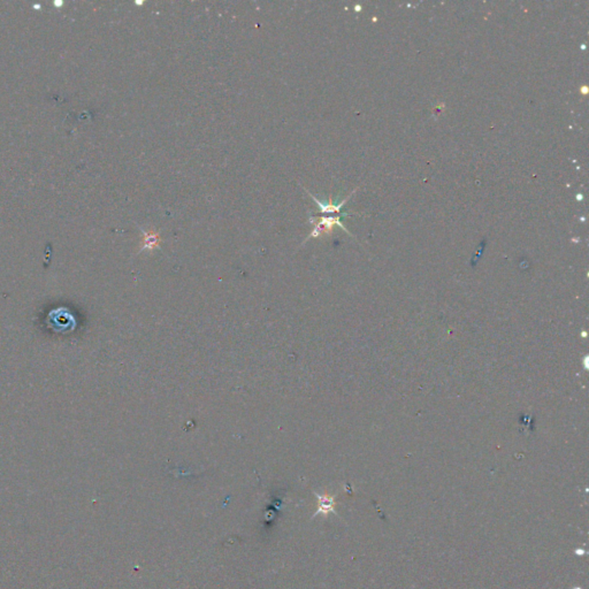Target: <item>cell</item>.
<instances>
[{
    "label": "cell",
    "instance_id": "cell-1",
    "mask_svg": "<svg viewBox=\"0 0 589 589\" xmlns=\"http://www.w3.org/2000/svg\"><path fill=\"white\" fill-rule=\"evenodd\" d=\"M142 234H143V244H142V247L140 250V252L142 251H152L157 249V247L160 246V242L161 239L159 237L158 232H156L155 230H150V231H145V230H142Z\"/></svg>",
    "mask_w": 589,
    "mask_h": 589
},
{
    "label": "cell",
    "instance_id": "cell-2",
    "mask_svg": "<svg viewBox=\"0 0 589 589\" xmlns=\"http://www.w3.org/2000/svg\"><path fill=\"white\" fill-rule=\"evenodd\" d=\"M317 497H318V501H319V508H318V511L316 515L318 513H322V515H328V513H336L335 512V498L333 496H328V495H318L317 494Z\"/></svg>",
    "mask_w": 589,
    "mask_h": 589
},
{
    "label": "cell",
    "instance_id": "cell-3",
    "mask_svg": "<svg viewBox=\"0 0 589 589\" xmlns=\"http://www.w3.org/2000/svg\"><path fill=\"white\" fill-rule=\"evenodd\" d=\"M309 196L312 197V199L314 201H316V204L319 206V208H320V211L322 213H335V212L337 213V212H340V208L342 207V205L344 204L345 201H347V199H345V200H343L342 202H341V204L336 205V204H333V202L320 201L319 199H317V198L314 197L312 194H310V193H309Z\"/></svg>",
    "mask_w": 589,
    "mask_h": 589
}]
</instances>
